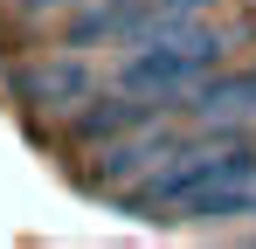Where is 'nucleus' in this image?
Instances as JSON below:
<instances>
[{
    "label": "nucleus",
    "mask_w": 256,
    "mask_h": 249,
    "mask_svg": "<svg viewBox=\"0 0 256 249\" xmlns=\"http://www.w3.org/2000/svg\"><path fill=\"white\" fill-rule=\"evenodd\" d=\"M228 42H236V28L187 21V28H173V35H160V42L125 48L118 83H125V90H146V97H160V104H180V97H187L201 76H214V70H222Z\"/></svg>",
    "instance_id": "1"
},
{
    "label": "nucleus",
    "mask_w": 256,
    "mask_h": 249,
    "mask_svg": "<svg viewBox=\"0 0 256 249\" xmlns=\"http://www.w3.org/2000/svg\"><path fill=\"white\" fill-rule=\"evenodd\" d=\"M160 118H166L160 97H146V90H125V83H118V90H90L84 104L70 111V138L97 152V146H111V138H125V132H146V124H160Z\"/></svg>",
    "instance_id": "2"
},
{
    "label": "nucleus",
    "mask_w": 256,
    "mask_h": 249,
    "mask_svg": "<svg viewBox=\"0 0 256 249\" xmlns=\"http://www.w3.org/2000/svg\"><path fill=\"white\" fill-rule=\"evenodd\" d=\"M173 214H187V222H236V214H256V146H228V160L214 166Z\"/></svg>",
    "instance_id": "3"
},
{
    "label": "nucleus",
    "mask_w": 256,
    "mask_h": 249,
    "mask_svg": "<svg viewBox=\"0 0 256 249\" xmlns=\"http://www.w3.org/2000/svg\"><path fill=\"white\" fill-rule=\"evenodd\" d=\"M173 152V132L166 118L146 124V132H125V138H111V146H97V160L84 166V187H97V194H125V187H138L152 166Z\"/></svg>",
    "instance_id": "4"
},
{
    "label": "nucleus",
    "mask_w": 256,
    "mask_h": 249,
    "mask_svg": "<svg viewBox=\"0 0 256 249\" xmlns=\"http://www.w3.org/2000/svg\"><path fill=\"white\" fill-rule=\"evenodd\" d=\"M7 90H14L28 111H62V118H70L90 90H97V76H90V62H76V56H56V62H28V70H14Z\"/></svg>",
    "instance_id": "5"
},
{
    "label": "nucleus",
    "mask_w": 256,
    "mask_h": 249,
    "mask_svg": "<svg viewBox=\"0 0 256 249\" xmlns=\"http://www.w3.org/2000/svg\"><path fill=\"white\" fill-rule=\"evenodd\" d=\"M180 111H187V124H201V132H214V124H236L242 132V118H256V70L250 76H201L180 97Z\"/></svg>",
    "instance_id": "6"
}]
</instances>
